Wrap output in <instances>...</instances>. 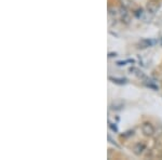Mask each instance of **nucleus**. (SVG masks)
Returning <instances> with one entry per match:
<instances>
[{
	"label": "nucleus",
	"mask_w": 162,
	"mask_h": 160,
	"mask_svg": "<svg viewBox=\"0 0 162 160\" xmlns=\"http://www.w3.org/2000/svg\"><path fill=\"white\" fill-rule=\"evenodd\" d=\"M160 7H161V5L158 0H148V2L146 5V10L150 14H156L159 11Z\"/></svg>",
	"instance_id": "f257e3e1"
},
{
	"label": "nucleus",
	"mask_w": 162,
	"mask_h": 160,
	"mask_svg": "<svg viewBox=\"0 0 162 160\" xmlns=\"http://www.w3.org/2000/svg\"><path fill=\"white\" fill-rule=\"evenodd\" d=\"M142 132L145 136L150 137V136H154V134L156 133V129L150 122H144L142 125Z\"/></svg>",
	"instance_id": "f03ea898"
},
{
	"label": "nucleus",
	"mask_w": 162,
	"mask_h": 160,
	"mask_svg": "<svg viewBox=\"0 0 162 160\" xmlns=\"http://www.w3.org/2000/svg\"><path fill=\"white\" fill-rule=\"evenodd\" d=\"M118 11H119V19L121 20V22L124 23V24H129L131 22V17H130L129 12L127 11V9L121 6L118 9Z\"/></svg>",
	"instance_id": "7ed1b4c3"
},
{
	"label": "nucleus",
	"mask_w": 162,
	"mask_h": 160,
	"mask_svg": "<svg viewBox=\"0 0 162 160\" xmlns=\"http://www.w3.org/2000/svg\"><path fill=\"white\" fill-rule=\"evenodd\" d=\"M132 150L136 156H140L146 150V143H144V142H137L136 144H134Z\"/></svg>",
	"instance_id": "20e7f679"
},
{
	"label": "nucleus",
	"mask_w": 162,
	"mask_h": 160,
	"mask_svg": "<svg viewBox=\"0 0 162 160\" xmlns=\"http://www.w3.org/2000/svg\"><path fill=\"white\" fill-rule=\"evenodd\" d=\"M154 44V41L150 40V39H142V40L138 42V48L140 49H146V48H149Z\"/></svg>",
	"instance_id": "39448f33"
},
{
	"label": "nucleus",
	"mask_w": 162,
	"mask_h": 160,
	"mask_svg": "<svg viewBox=\"0 0 162 160\" xmlns=\"http://www.w3.org/2000/svg\"><path fill=\"white\" fill-rule=\"evenodd\" d=\"M123 107H124V103L122 101H115L110 105V108L112 110H121Z\"/></svg>",
	"instance_id": "423d86ee"
},
{
	"label": "nucleus",
	"mask_w": 162,
	"mask_h": 160,
	"mask_svg": "<svg viewBox=\"0 0 162 160\" xmlns=\"http://www.w3.org/2000/svg\"><path fill=\"white\" fill-rule=\"evenodd\" d=\"M109 80H110L111 82H113V83H116V84H125L127 83V79L125 78H117V77H109Z\"/></svg>",
	"instance_id": "0eeeda50"
},
{
	"label": "nucleus",
	"mask_w": 162,
	"mask_h": 160,
	"mask_svg": "<svg viewBox=\"0 0 162 160\" xmlns=\"http://www.w3.org/2000/svg\"><path fill=\"white\" fill-rule=\"evenodd\" d=\"M130 71H131V74H134V75H136L137 77H140V78H143V79H146V76L144 75L142 71H140V69H137V68L135 67H131L130 68Z\"/></svg>",
	"instance_id": "6e6552de"
},
{
	"label": "nucleus",
	"mask_w": 162,
	"mask_h": 160,
	"mask_svg": "<svg viewBox=\"0 0 162 160\" xmlns=\"http://www.w3.org/2000/svg\"><path fill=\"white\" fill-rule=\"evenodd\" d=\"M120 3H121V6L124 7L125 9L132 8V6H133L132 0H120Z\"/></svg>",
	"instance_id": "1a4fd4ad"
},
{
	"label": "nucleus",
	"mask_w": 162,
	"mask_h": 160,
	"mask_svg": "<svg viewBox=\"0 0 162 160\" xmlns=\"http://www.w3.org/2000/svg\"><path fill=\"white\" fill-rule=\"evenodd\" d=\"M134 14H135V17H136L140 19V17H143V14H144L143 9H138V10H136V11L134 12Z\"/></svg>",
	"instance_id": "9d476101"
},
{
	"label": "nucleus",
	"mask_w": 162,
	"mask_h": 160,
	"mask_svg": "<svg viewBox=\"0 0 162 160\" xmlns=\"http://www.w3.org/2000/svg\"><path fill=\"white\" fill-rule=\"evenodd\" d=\"M109 128H110L113 132H118V128H117V125H115V123H111V122H109Z\"/></svg>",
	"instance_id": "9b49d317"
},
{
	"label": "nucleus",
	"mask_w": 162,
	"mask_h": 160,
	"mask_svg": "<svg viewBox=\"0 0 162 160\" xmlns=\"http://www.w3.org/2000/svg\"><path fill=\"white\" fill-rule=\"evenodd\" d=\"M146 86H147L148 88H151V89H154V91H157V90H158V87H157V86H154V83H151V82H149V83H147V82H146Z\"/></svg>",
	"instance_id": "f8f14e48"
},
{
	"label": "nucleus",
	"mask_w": 162,
	"mask_h": 160,
	"mask_svg": "<svg viewBox=\"0 0 162 160\" xmlns=\"http://www.w3.org/2000/svg\"><path fill=\"white\" fill-rule=\"evenodd\" d=\"M127 63H128V61H119V62H117V65H118V66H124Z\"/></svg>",
	"instance_id": "ddd939ff"
},
{
	"label": "nucleus",
	"mask_w": 162,
	"mask_h": 160,
	"mask_svg": "<svg viewBox=\"0 0 162 160\" xmlns=\"http://www.w3.org/2000/svg\"><path fill=\"white\" fill-rule=\"evenodd\" d=\"M107 137H108V141L110 142V143H111V144H115V146H117V147H118V144H117V143H116V142L113 141L112 138H111V136H110V135H108V136H107Z\"/></svg>",
	"instance_id": "4468645a"
},
{
	"label": "nucleus",
	"mask_w": 162,
	"mask_h": 160,
	"mask_svg": "<svg viewBox=\"0 0 162 160\" xmlns=\"http://www.w3.org/2000/svg\"><path fill=\"white\" fill-rule=\"evenodd\" d=\"M133 133H134V131H128V132H125V134H123V136H131L133 135Z\"/></svg>",
	"instance_id": "2eb2a0df"
},
{
	"label": "nucleus",
	"mask_w": 162,
	"mask_h": 160,
	"mask_svg": "<svg viewBox=\"0 0 162 160\" xmlns=\"http://www.w3.org/2000/svg\"><path fill=\"white\" fill-rule=\"evenodd\" d=\"M115 56H117L116 52H110V53H108V57H115Z\"/></svg>",
	"instance_id": "dca6fc26"
}]
</instances>
